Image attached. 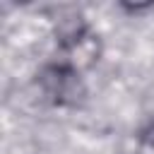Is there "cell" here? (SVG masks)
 I'll return each mask as SVG.
<instances>
[{"instance_id":"6da1fadb","label":"cell","mask_w":154,"mask_h":154,"mask_svg":"<svg viewBox=\"0 0 154 154\" xmlns=\"http://www.w3.org/2000/svg\"><path fill=\"white\" fill-rule=\"evenodd\" d=\"M41 87H43L46 96H51V101L58 103V106L75 103L77 96L84 94L79 72H77V67H75L72 63L48 65V67L41 72Z\"/></svg>"}]
</instances>
